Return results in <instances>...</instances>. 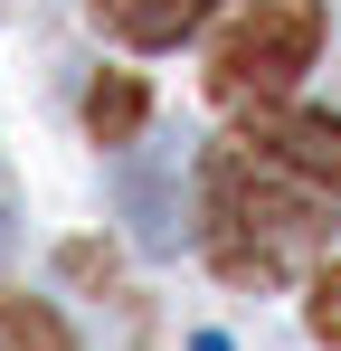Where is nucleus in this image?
Instances as JSON below:
<instances>
[{
  "label": "nucleus",
  "instance_id": "f257e3e1",
  "mask_svg": "<svg viewBox=\"0 0 341 351\" xmlns=\"http://www.w3.org/2000/svg\"><path fill=\"white\" fill-rule=\"evenodd\" d=\"M323 228H332L323 219V190H303L294 171H275L266 152L227 143L218 162H209V256H218L227 276L275 285V276H294V256Z\"/></svg>",
  "mask_w": 341,
  "mask_h": 351
},
{
  "label": "nucleus",
  "instance_id": "f03ea898",
  "mask_svg": "<svg viewBox=\"0 0 341 351\" xmlns=\"http://www.w3.org/2000/svg\"><path fill=\"white\" fill-rule=\"evenodd\" d=\"M313 48H323V0H266V10H247V19L218 38V58H209V95L266 114V105H284V95L303 86Z\"/></svg>",
  "mask_w": 341,
  "mask_h": 351
},
{
  "label": "nucleus",
  "instance_id": "7ed1b4c3",
  "mask_svg": "<svg viewBox=\"0 0 341 351\" xmlns=\"http://www.w3.org/2000/svg\"><path fill=\"white\" fill-rule=\"evenodd\" d=\"M237 143H247V152H266L275 171H294L303 190L341 199V123H332V114H256Z\"/></svg>",
  "mask_w": 341,
  "mask_h": 351
},
{
  "label": "nucleus",
  "instance_id": "20e7f679",
  "mask_svg": "<svg viewBox=\"0 0 341 351\" xmlns=\"http://www.w3.org/2000/svg\"><path fill=\"white\" fill-rule=\"evenodd\" d=\"M95 10H105V29L123 48H180L218 0H95Z\"/></svg>",
  "mask_w": 341,
  "mask_h": 351
},
{
  "label": "nucleus",
  "instance_id": "39448f33",
  "mask_svg": "<svg viewBox=\"0 0 341 351\" xmlns=\"http://www.w3.org/2000/svg\"><path fill=\"white\" fill-rule=\"evenodd\" d=\"M0 351H76V332L57 323L48 304H29V294H0Z\"/></svg>",
  "mask_w": 341,
  "mask_h": 351
},
{
  "label": "nucleus",
  "instance_id": "423d86ee",
  "mask_svg": "<svg viewBox=\"0 0 341 351\" xmlns=\"http://www.w3.org/2000/svg\"><path fill=\"white\" fill-rule=\"evenodd\" d=\"M123 199L142 209V237H152V247L180 237V209H170V180H162V171H142V162H133V171H123Z\"/></svg>",
  "mask_w": 341,
  "mask_h": 351
},
{
  "label": "nucleus",
  "instance_id": "0eeeda50",
  "mask_svg": "<svg viewBox=\"0 0 341 351\" xmlns=\"http://www.w3.org/2000/svg\"><path fill=\"white\" fill-rule=\"evenodd\" d=\"M313 332H323V342H341V266L313 285Z\"/></svg>",
  "mask_w": 341,
  "mask_h": 351
},
{
  "label": "nucleus",
  "instance_id": "6e6552de",
  "mask_svg": "<svg viewBox=\"0 0 341 351\" xmlns=\"http://www.w3.org/2000/svg\"><path fill=\"white\" fill-rule=\"evenodd\" d=\"M133 114H142V95H133V86H105V95H95V123H105V133H123Z\"/></svg>",
  "mask_w": 341,
  "mask_h": 351
}]
</instances>
